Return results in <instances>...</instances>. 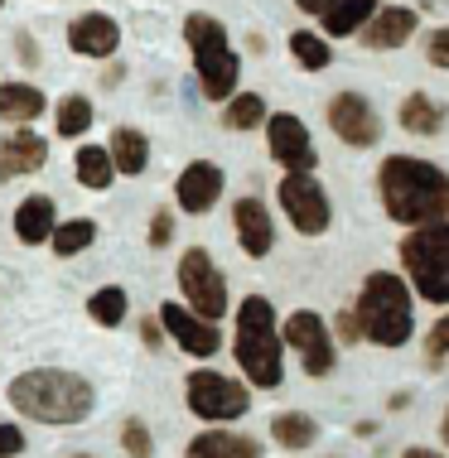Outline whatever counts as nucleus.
Returning <instances> with one entry per match:
<instances>
[{"label": "nucleus", "instance_id": "1", "mask_svg": "<svg viewBox=\"0 0 449 458\" xmlns=\"http://www.w3.org/2000/svg\"><path fill=\"white\" fill-rule=\"evenodd\" d=\"M386 217L402 227H430V222L449 217V174L430 159L416 155H392L377 174Z\"/></svg>", "mask_w": 449, "mask_h": 458}, {"label": "nucleus", "instance_id": "2", "mask_svg": "<svg viewBox=\"0 0 449 458\" xmlns=\"http://www.w3.org/2000/svg\"><path fill=\"white\" fill-rule=\"evenodd\" d=\"M10 405L20 415L39 420V425H78V420L92 415L97 405V391L92 381L78 377V371H64V367H34L24 377L10 381Z\"/></svg>", "mask_w": 449, "mask_h": 458}, {"label": "nucleus", "instance_id": "3", "mask_svg": "<svg viewBox=\"0 0 449 458\" xmlns=\"http://www.w3.org/2000/svg\"><path fill=\"white\" fill-rule=\"evenodd\" d=\"M237 362H242L252 386H281V328L266 294H246L237 309Z\"/></svg>", "mask_w": 449, "mask_h": 458}, {"label": "nucleus", "instance_id": "4", "mask_svg": "<svg viewBox=\"0 0 449 458\" xmlns=\"http://www.w3.org/2000/svg\"><path fill=\"white\" fill-rule=\"evenodd\" d=\"M358 318H363V338L377 348H402L410 338V290L392 270H372L358 294Z\"/></svg>", "mask_w": 449, "mask_h": 458}, {"label": "nucleus", "instance_id": "5", "mask_svg": "<svg viewBox=\"0 0 449 458\" xmlns=\"http://www.w3.org/2000/svg\"><path fill=\"white\" fill-rule=\"evenodd\" d=\"M184 39H189V48H194V68H198V82H203V97H208V102H232L242 58L228 48V30H222V20L189 15V20H184Z\"/></svg>", "mask_w": 449, "mask_h": 458}, {"label": "nucleus", "instance_id": "6", "mask_svg": "<svg viewBox=\"0 0 449 458\" xmlns=\"http://www.w3.org/2000/svg\"><path fill=\"white\" fill-rule=\"evenodd\" d=\"M402 266L420 300L449 304V222H430V227L410 232L402 242Z\"/></svg>", "mask_w": 449, "mask_h": 458}, {"label": "nucleus", "instance_id": "7", "mask_svg": "<svg viewBox=\"0 0 449 458\" xmlns=\"http://www.w3.org/2000/svg\"><path fill=\"white\" fill-rule=\"evenodd\" d=\"M189 411L198 420H208V425H218V420H237V415H246V405H252V395H246L242 381H232V377H222V371L213 367H198L189 371Z\"/></svg>", "mask_w": 449, "mask_h": 458}, {"label": "nucleus", "instance_id": "8", "mask_svg": "<svg viewBox=\"0 0 449 458\" xmlns=\"http://www.w3.org/2000/svg\"><path fill=\"white\" fill-rule=\"evenodd\" d=\"M281 208L285 217L295 222L299 237H319L324 227H329V193H324V183L309 174V169H290V174H281Z\"/></svg>", "mask_w": 449, "mask_h": 458}, {"label": "nucleus", "instance_id": "9", "mask_svg": "<svg viewBox=\"0 0 449 458\" xmlns=\"http://www.w3.org/2000/svg\"><path fill=\"white\" fill-rule=\"evenodd\" d=\"M179 290H184V300H189L194 314H203V318H218L228 314V280H222V270L213 266V256L208 251H184V261H179Z\"/></svg>", "mask_w": 449, "mask_h": 458}, {"label": "nucleus", "instance_id": "10", "mask_svg": "<svg viewBox=\"0 0 449 458\" xmlns=\"http://www.w3.org/2000/svg\"><path fill=\"white\" fill-rule=\"evenodd\" d=\"M285 348H295L305 357L309 377H329L333 371V338H329V328H324V318L315 309H295V314L285 318Z\"/></svg>", "mask_w": 449, "mask_h": 458}, {"label": "nucleus", "instance_id": "11", "mask_svg": "<svg viewBox=\"0 0 449 458\" xmlns=\"http://www.w3.org/2000/svg\"><path fill=\"white\" fill-rule=\"evenodd\" d=\"M160 324H165V333L174 343H179L189 357H213L222 348L218 338V324L203 314H194V309H179V304H160Z\"/></svg>", "mask_w": 449, "mask_h": 458}, {"label": "nucleus", "instance_id": "12", "mask_svg": "<svg viewBox=\"0 0 449 458\" xmlns=\"http://www.w3.org/2000/svg\"><path fill=\"white\" fill-rule=\"evenodd\" d=\"M329 126H333V135H339L343 145H377V135H382V126H377V111H372L358 92H339L329 102Z\"/></svg>", "mask_w": 449, "mask_h": 458}, {"label": "nucleus", "instance_id": "13", "mask_svg": "<svg viewBox=\"0 0 449 458\" xmlns=\"http://www.w3.org/2000/svg\"><path fill=\"white\" fill-rule=\"evenodd\" d=\"M266 145H271V155H276V165H285V169H315L319 165L305 121L290 116V111H281V116L266 121Z\"/></svg>", "mask_w": 449, "mask_h": 458}, {"label": "nucleus", "instance_id": "14", "mask_svg": "<svg viewBox=\"0 0 449 458\" xmlns=\"http://www.w3.org/2000/svg\"><path fill=\"white\" fill-rule=\"evenodd\" d=\"M68 48L73 54H82V58H111L121 48V24L111 20V15H78L68 24Z\"/></svg>", "mask_w": 449, "mask_h": 458}, {"label": "nucleus", "instance_id": "15", "mask_svg": "<svg viewBox=\"0 0 449 458\" xmlns=\"http://www.w3.org/2000/svg\"><path fill=\"white\" fill-rule=\"evenodd\" d=\"M174 198H179L184 213H208V208L222 198V169L213 165V159H194V165L179 174V183H174Z\"/></svg>", "mask_w": 449, "mask_h": 458}, {"label": "nucleus", "instance_id": "16", "mask_svg": "<svg viewBox=\"0 0 449 458\" xmlns=\"http://www.w3.org/2000/svg\"><path fill=\"white\" fill-rule=\"evenodd\" d=\"M48 159V140L34 131L15 126L10 135H0V183L15 179V174H34V169H44Z\"/></svg>", "mask_w": 449, "mask_h": 458}, {"label": "nucleus", "instance_id": "17", "mask_svg": "<svg viewBox=\"0 0 449 458\" xmlns=\"http://www.w3.org/2000/svg\"><path fill=\"white\" fill-rule=\"evenodd\" d=\"M232 227H237V242H242L246 256H271V246H276V227H271V213L261 198H242V203H232Z\"/></svg>", "mask_w": 449, "mask_h": 458}, {"label": "nucleus", "instance_id": "18", "mask_svg": "<svg viewBox=\"0 0 449 458\" xmlns=\"http://www.w3.org/2000/svg\"><path fill=\"white\" fill-rule=\"evenodd\" d=\"M420 24V10L410 5H382L377 15H372V24L363 30V44L367 48H402L410 34H416Z\"/></svg>", "mask_w": 449, "mask_h": 458}, {"label": "nucleus", "instance_id": "19", "mask_svg": "<svg viewBox=\"0 0 449 458\" xmlns=\"http://www.w3.org/2000/svg\"><path fill=\"white\" fill-rule=\"evenodd\" d=\"M54 227H58V208H54V198H48V193H30L15 208V237L24 246L48 242V237H54Z\"/></svg>", "mask_w": 449, "mask_h": 458}, {"label": "nucleus", "instance_id": "20", "mask_svg": "<svg viewBox=\"0 0 449 458\" xmlns=\"http://www.w3.org/2000/svg\"><path fill=\"white\" fill-rule=\"evenodd\" d=\"M44 92L30 88V82H0V121L10 126H30L34 116H44Z\"/></svg>", "mask_w": 449, "mask_h": 458}, {"label": "nucleus", "instance_id": "21", "mask_svg": "<svg viewBox=\"0 0 449 458\" xmlns=\"http://www.w3.org/2000/svg\"><path fill=\"white\" fill-rule=\"evenodd\" d=\"M189 458H261V444L246 435H222V429H208V435H194Z\"/></svg>", "mask_w": 449, "mask_h": 458}, {"label": "nucleus", "instance_id": "22", "mask_svg": "<svg viewBox=\"0 0 449 458\" xmlns=\"http://www.w3.org/2000/svg\"><path fill=\"white\" fill-rule=\"evenodd\" d=\"M396 121H402V131H410V135H435L445 126V106L426 92H410L402 102V111H396Z\"/></svg>", "mask_w": 449, "mask_h": 458}, {"label": "nucleus", "instance_id": "23", "mask_svg": "<svg viewBox=\"0 0 449 458\" xmlns=\"http://www.w3.org/2000/svg\"><path fill=\"white\" fill-rule=\"evenodd\" d=\"M377 0H339V5L324 15V30L333 34V39H348V34H358V30H367L372 15H377Z\"/></svg>", "mask_w": 449, "mask_h": 458}, {"label": "nucleus", "instance_id": "24", "mask_svg": "<svg viewBox=\"0 0 449 458\" xmlns=\"http://www.w3.org/2000/svg\"><path fill=\"white\" fill-rule=\"evenodd\" d=\"M111 159H117V169L121 174H141V169L150 165V140L141 131H131V126H121L117 135H111Z\"/></svg>", "mask_w": 449, "mask_h": 458}, {"label": "nucleus", "instance_id": "25", "mask_svg": "<svg viewBox=\"0 0 449 458\" xmlns=\"http://www.w3.org/2000/svg\"><path fill=\"white\" fill-rule=\"evenodd\" d=\"M117 159H111V150H102V145H82L78 150V183L82 189H107L111 179H117Z\"/></svg>", "mask_w": 449, "mask_h": 458}, {"label": "nucleus", "instance_id": "26", "mask_svg": "<svg viewBox=\"0 0 449 458\" xmlns=\"http://www.w3.org/2000/svg\"><path fill=\"white\" fill-rule=\"evenodd\" d=\"M271 435H276L281 449H309L319 429H315V420H309V415H299V411H281L276 420H271Z\"/></svg>", "mask_w": 449, "mask_h": 458}, {"label": "nucleus", "instance_id": "27", "mask_svg": "<svg viewBox=\"0 0 449 458\" xmlns=\"http://www.w3.org/2000/svg\"><path fill=\"white\" fill-rule=\"evenodd\" d=\"M54 256H78V251H87V246L97 242V222L92 217H73V222H58L54 227Z\"/></svg>", "mask_w": 449, "mask_h": 458}, {"label": "nucleus", "instance_id": "28", "mask_svg": "<svg viewBox=\"0 0 449 458\" xmlns=\"http://www.w3.org/2000/svg\"><path fill=\"white\" fill-rule=\"evenodd\" d=\"M87 314H92V324L117 328L121 318H126V290H121V284H107V290H97L92 300H87Z\"/></svg>", "mask_w": 449, "mask_h": 458}, {"label": "nucleus", "instance_id": "29", "mask_svg": "<svg viewBox=\"0 0 449 458\" xmlns=\"http://www.w3.org/2000/svg\"><path fill=\"white\" fill-rule=\"evenodd\" d=\"M266 121V102H261L256 92H242V97H232L228 111H222V126L228 131H252Z\"/></svg>", "mask_w": 449, "mask_h": 458}, {"label": "nucleus", "instance_id": "30", "mask_svg": "<svg viewBox=\"0 0 449 458\" xmlns=\"http://www.w3.org/2000/svg\"><path fill=\"white\" fill-rule=\"evenodd\" d=\"M290 54L299 58V68H309V72H319V68L333 64V48L324 44L319 34H309V30H295L290 34Z\"/></svg>", "mask_w": 449, "mask_h": 458}, {"label": "nucleus", "instance_id": "31", "mask_svg": "<svg viewBox=\"0 0 449 458\" xmlns=\"http://www.w3.org/2000/svg\"><path fill=\"white\" fill-rule=\"evenodd\" d=\"M54 121H58V135H82L92 126V102H87V97H64L54 111Z\"/></svg>", "mask_w": 449, "mask_h": 458}, {"label": "nucleus", "instance_id": "32", "mask_svg": "<svg viewBox=\"0 0 449 458\" xmlns=\"http://www.w3.org/2000/svg\"><path fill=\"white\" fill-rule=\"evenodd\" d=\"M121 449H126L131 458H150V454H155V439H150V429L141 425V420H126V429H121Z\"/></svg>", "mask_w": 449, "mask_h": 458}, {"label": "nucleus", "instance_id": "33", "mask_svg": "<svg viewBox=\"0 0 449 458\" xmlns=\"http://www.w3.org/2000/svg\"><path fill=\"white\" fill-rule=\"evenodd\" d=\"M426 357H430V362H440V357H449V314H445L440 324L430 328V338H426Z\"/></svg>", "mask_w": 449, "mask_h": 458}, {"label": "nucleus", "instance_id": "34", "mask_svg": "<svg viewBox=\"0 0 449 458\" xmlns=\"http://www.w3.org/2000/svg\"><path fill=\"white\" fill-rule=\"evenodd\" d=\"M426 58L435 68H449V30H435L430 44H426Z\"/></svg>", "mask_w": 449, "mask_h": 458}, {"label": "nucleus", "instance_id": "35", "mask_svg": "<svg viewBox=\"0 0 449 458\" xmlns=\"http://www.w3.org/2000/svg\"><path fill=\"white\" fill-rule=\"evenodd\" d=\"M15 454H24V435L15 425H5L0 420V458H15Z\"/></svg>", "mask_w": 449, "mask_h": 458}, {"label": "nucleus", "instance_id": "36", "mask_svg": "<svg viewBox=\"0 0 449 458\" xmlns=\"http://www.w3.org/2000/svg\"><path fill=\"white\" fill-rule=\"evenodd\" d=\"M169 237H174V217L155 213V222H150V246H169Z\"/></svg>", "mask_w": 449, "mask_h": 458}, {"label": "nucleus", "instance_id": "37", "mask_svg": "<svg viewBox=\"0 0 449 458\" xmlns=\"http://www.w3.org/2000/svg\"><path fill=\"white\" fill-rule=\"evenodd\" d=\"M339 333L348 343H358V338H363V318H358V314H339Z\"/></svg>", "mask_w": 449, "mask_h": 458}, {"label": "nucleus", "instance_id": "38", "mask_svg": "<svg viewBox=\"0 0 449 458\" xmlns=\"http://www.w3.org/2000/svg\"><path fill=\"white\" fill-rule=\"evenodd\" d=\"M295 5L305 10V15H319V20H324V15H329V10H333V5H339V0H295Z\"/></svg>", "mask_w": 449, "mask_h": 458}, {"label": "nucleus", "instance_id": "39", "mask_svg": "<svg viewBox=\"0 0 449 458\" xmlns=\"http://www.w3.org/2000/svg\"><path fill=\"white\" fill-rule=\"evenodd\" d=\"M160 328H165V324H160V314H155V318H145V324H141V338H145V348H160Z\"/></svg>", "mask_w": 449, "mask_h": 458}, {"label": "nucleus", "instance_id": "40", "mask_svg": "<svg viewBox=\"0 0 449 458\" xmlns=\"http://www.w3.org/2000/svg\"><path fill=\"white\" fill-rule=\"evenodd\" d=\"M402 458H440V454H435V449H406Z\"/></svg>", "mask_w": 449, "mask_h": 458}, {"label": "nucleus", "instance_id": "41", "mask_svg": "<svg viewBox=\"0 0 449 458\" xmlns=\"http://www.w3.org/2000/svg\"><path fill=\"white\" fill-rule=\"evenodd\" d=\"M440 435H445V444H449V411H445V425H440Z\"/></svg>", "mask_w": 449, "mask_h": 458}, {"label": "nucleus", "instance_id": "42", "mask_svg": "<svg viewBox=\"0 0 449 458\" xmlns=\"http://www.w3.org/2000/svg\"><path fill=\"white\" fill-rule=\"evenodd\" d=\"M0 5H5V0H0Z\"/></svg>", "mask_w": 449, "mask_h": 458}]
</instances>
